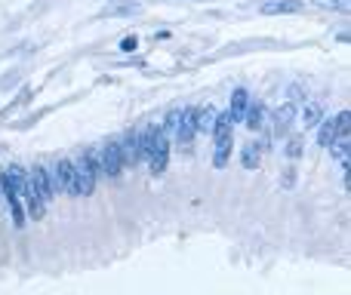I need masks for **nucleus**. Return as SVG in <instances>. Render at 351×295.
Returning <instances> with one entry per match:
<instances>
[{
  "mask_svg": "<svg viewBox=\"0 0 351 295\" xmlns=\"http://www.w3.org/2000/svg\"><path fill=\"white\" fill-rule=\"evenodd\" d=\"M25 181H28V188L43 200V203H49V200L56 197L53 175H49V169H47V166H34L28 175H25Z\"/></svg>",
  "mask_w": 351,
  "mask_h": 295,
  "instance_id": "20e7f679",
  "label": "nucleus"
},
{
  "mask_svg": "<svg viewBox=\"0 0 351 295\" xmlns=\"http://www.w3.org/2000/svg\"><path fill=\"white\" fill-rule=\"evenodd\" d=\"M213 120H216V108H213V105L197 108V114H194V129H197V133H210Z\"/></svg>",
  "mask_w": 351,
  "mask_h": 295,
  "instance_id": "f3484780",
  "label": "nucleus"
},
{
  "mask_svg": "<svg viewBox=\"0 0 351 295\" xmlns=\"http://www.w3.org/2000/svg\"><path fill=\"white\" fill-rule=\"evenodd\" d=\"M293 117H296V102H287V105H280V108H278V111H274V114H271V123H274V136H284L287 129H290Z\"/></svg>",
  "mask_w": 351,
  "mask_h": 295,
  "instance_id": "9b49d317",
  "label": "nucleus"
},
{
  "mask_svg": "<svg viewBox=\"0 0 351 295\" xmlns=\"http://www.w3.org/2000/svg\"><path fill=\"white\" fill-rule=\"evenodd\" d=\"M228 133H234V120H231V114L228 111H216V120H213L210 136L213 139H222V136H228Z\"/></svg>",
  "mask_w": 351,
  "mask_h": 295,
  "instance_id": "2eb2a0df",
  "label": "nucleus"
},
{
  "mask_svg": "<svg viewBox=\"0 0 351 295\" xmlns=\"http://www.w3.org/2000/svg\"><path fill=\"white\" fill-rule=\"evenodd\" d=\"M348 120H351V114H348L346 108H342L336 117H324V120L317 123V145H321V148H330L336 136H339V133H348Z\"/></svg>",
  "mask_w": 351,
  "mask_h": 295,
  "instance_id": "f03ea898",
  "label": "nucleus"
},
{
  "mask_svg": "<svg viewBox=\"0 0 351 295\" xmlns=\"http://www.w3.org/2000/svg\"><path fill=\"white\" fill-rule=\"evenodd\" d=\"M99 154V175H108V179H117L123 172V157H121V145L117 142H108L96 151Z\"/></svg>",
  "mask_w": 351,
  "mask_h": 295,
  "instance_id": "7ed1b4c3",
  "label": "nucleus"
},
{
  "mask_svg": "<svg viewBox=\"0 0 351 295\" xmlns=\"http://www.w3.org/2000/svg\"><path fill=\"white\" fill-rule=\"evenodd\" d=\"M53 188H56V194H71L74 197V163H71V157H62L59 163L53 166Z\"/></svg>",
  "mask_w": 351,
  "mask_h": 295,
  "instance_id": "39448f33",
  "label": "nucleus"
},
{
  "mask_svg": "<svg viewBox=\"0 0 351 295\" xmlns=\"http://www.w3.org/2000/svg\"><path fill=\"white\" fill-rule=\"evenodd\" d=\"M6 206H10L12 225H16V228H22V225H25V209H22V200H19V197H12V200H6Z\"/></svg>",
  "mask_w": 351,
  "mask_h": 295,
  "instance_id": "6ab92c4d",
  "label": "nucleus"
},
{
  "mask_svg": "<svg viewBox=\"0 0 351 295\" xmlns=\"http://www.w3.org/2000/svg\"><path fill=\"white\" fill-rule=\"evenodd\" d=\"M241 123L250 129V133H259V129H265V105L250 99V105H247V111H243Z\"/></svg>",
  "mask_w": 351,
  "mask_h": 295,
  "instance_id": "6e6552de",
  "label": "nucleus"
},
{
  "mask_svg": "<svg viewBox=\"0 0 351 295\" xmlns=\"http://www.w3.org/2000/svg\"><path fill=\"white\" fill-rule=\"evenodd\" d=\"M121 49H123V53H136V49H139V37H136V34H127V37L121 40Z\"/></svg>",
  "mask_w": 351,
  "mask_h": 295,
  "instance_id": "412c9836",
  "label": "nucleus"
},
{
  "mask_svg": "<svg viewBox=\"0 0 351 295\" xmlns=\"http://www.w3.org/2000/svg\"><path fill=\"white\" fill-rule=\"evenodd\" d=\"M179 120H182V108H170L164 117V123H160V129L170 136V142H173V133H176V127H179Z\"/></svg>",
  "mask_w": 351,
  "mask_h": 295,
  "instance_id": "a211bd4d",
  "label": "nucleus"
},
{
  "mask_svg": "<svg viewBox=\"0 0 351 295\" xmlns=\"http://www.w3.org/2000/svg\"><path fill=\"white\" fill-rule=\"evenodd\" d=\"M213 142H216V151H213V166L225 169V166H228L231 151H234V133L222 136V139H213Z\"/></svg>",
  "mask_w": 351,
  "mask_h": 295,
  "instance_id": "9d476101",
  "label": "nucleus"
},
{
  "mask_svg": "<svg viewBox=\"0 0 351 295\" xmlns=\"http://www.w3.org/2000/svg\"><path fill=\"white\" fill-rule=\"evenodd\" d=\"M194 114H197V108H185V111H182V120H179V127H176V133H173L176 145L188 148L194 142V136H197V129H194Z\"/></svg>",
  "mask_w": 351,
  "mask_h": 295,
  "instance_id": "0eeeda50",
  "label": "nucleus"
},
{
  "mask_svg": "<svg viewBox=\"0 0 351 295\" xmlns=\"http://www.w3.org/2000/svg\"><path fill=\"white\" fill-rule=\"evenodd\" d=\"M117 145H121L123 166H136V163L145 160V151H142V133H136V129H130V133L123 136V142H117Z\"/></svg>",
  "mask_w": 351,
  "mask_h": 295,
  "instance_id": "423d86ee",
  "label": "nucleus"
},
{
  "mask_svg": "<svg viewBox=\"0 0 351 295\" xmlns=\"http://www.w3.org/2000/svg\"><path fill=\"white\" fill-rule=\"evenodd\" d=\"M247 105H250V92L243 90V86H237V90L231 92V105H228L231 120L241 123V117H243V111H247Z\"/></svg>",
  "mask_w": 351,
  "mask_h": 295,
  "instance_id": "ddd939ff",
  "label": "nucleus"
},
{
  "mask_svg": "<svg viewBox=\"0 0 351 295\" xmlns=\"http://www.w3.org/2000/svg\"><path fill=\"white\" fill-rule=\"evenodd\" d=\"M324 117H327V111H324L321 102H308V105L302 108V123H305L308 129H317V123H321Z\"/></svg>",
  "mask_w": 351,
  "mask_h": 295,
  "instance_id": "dca6fc26",
  "label": "nucleus"
},
{
  "mask_svg": "<svg viewBox=\"0 0 351 295\" xmlns=\"http://www.w3.org/2000/svg\"><path fill=\"white\" fill-rule=\"evenodd\" d=\"M74 163V197H90L96 191L99 179V154L96 151H84Z\"/></svg>",
  "mask_w": 351,
  "mask_h": 295,
  "instance_id": "f257e3e1",
  "label": "nucleus"
},
{
  "mask_svg": "<svg viewBox=\"0 0 351 295\" xmlns=\"http://www.w3.org/2000/svg\"><path fill=\"white\" fill-rule=\"evenodd\" d=\"M305 6V0H268V3L259 6L262 16H290V12H299Z\"/></svg>",
  "mask_w": 351,
  "mask_h": 295,
  "instance_id": "1a4fd4ad",
  "label": "nucleus"
},
{
  "mask_svg": "<svg viewBox=\"0 0 351 295\" xmlns=\"http://www.w3.org/2000/svg\"><path fill=\"white\" fill-rule=\"evenodd\" d=\"M302 148H305L302 136H290V142H287V145H284V151H287V157H290V160H296V157H302Z\"/></svg>",
  "mask_w": 351,
  "mask_h": 295,
  "instance_id": "aec40b11",
  "label": "nucleus"
},
{
  "mask_svg": "<svg viewBox=\"0 0 351 295\" xmlns=\"http://www.w3.org/2000/svg\"><path fill=\"white\" fill-rule=\"evenodd\" d=\"M19 200H25V206H28V216L34 218V222H40L43 218V212H47V203H43L40 197H37L34 191L28 188V181L22 185V191H19Z\"/></svg>",
  "mask_w": 351,
  "mask_h": 295,
  "instance_id": "f8f14e48",
  "label": "nucleus"
},
{
  "mask_svg": "<svg viewBox=\"0 0 351 295\" xmlns=\"http://www.w3.org/2000/svg\"><path fill=\"white\" fill-rule=\"evenodd\" d=\"M317 6H324V10H346V0H315Z\"/></svg>",
  "mask_w": 351,
  "mask_h": 295,
  "instance_id": "4be33fe9",
  "label": "nucleus"
},
{
  "mask_svg": "<svg viewBox=\"0 0 351 295\" xmlns=\"http://www.w3.org/2000/svg\"><path fill=\"white\" fill-rule=\"evenodd\" d=\"M262 163V145L259 142H247V145L241 148V166L243 169H259Z\"/></svg>",
  "mask_w": 351,
  "mask_h": 295,
  "instance_id": "4468645a",
  "label": "nucleus"
}]
</instances>
